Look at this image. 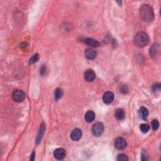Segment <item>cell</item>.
<instances>
[{
	"label": "cell",
	"instance_id": "obj_4",
	"mask_svg": "<svg viewBox=\"0 0 161 161\" xmlns=\"http://www.w3.org/2000/svg\"><path fill=\"white\" fill-rule=\"evenodd\" d=\"M13 100L17 103H20L25 100V95L22 90H15L12 95Z\"/></svg>",
	"mask_w": 161,
	"mask_h": 161
},
{
	"label": "cell",
	"instance_id": "obj_16",
	"mask_svg": "<svg viewBox=\"0 0 161 161\" xmlns=\"http://www.w3.org/2000/svg\"><path fill=\"white\" fill-rule=\"evenodd\" d=\"M45 126H46V125H45V124L44 123L41 125L39 132H38V136H37V144H38L40 142L41 139H42V137L44 135V131H45V129H46V127H45Z\"/></svg>",
	"mask_w": 161,
	"mask_h": 161
},
{
	"label": "cell",
	"instance_id": "obj_8",
	"mask_svg": "<svg viewBox=\"0 0 161 161\" xmlns=\"http://www.w3.org/2000/svg\"><path fill=\"white\" fill-rule=\"evenodd\" d=\"M82 137V131L79 129H76L73 132H71V138L74 141H77L80 139Z\"/></svg>",
	"mask_w": 161,
	"mask_h": 161
},
{
	"label": "cell",
	"instance_id": "obj_21",
	"mask_svg": "<svg viewBox=\"0 0 161 161\" xmlns=\"http://www.w3.org/2000/svg\"><path fill=\"white\" fill-rule=\"evenodd\" d=\"M117 159V160H119V161H126L128 160V157L126 155L121 154L118 155Z\"/></svg>",
	"mask_w": 161,
	"mask_h": 161
},
{
	"label": "cell",
	"instance_id": "obj_19",
	"mask_svg": "<svg viewBox=\"0 0 161 161\" xmlns=\"http://www.w3.org/2000/svg\"><path fill=\"white\" fill-rule=\"evenodd\" d=\"M38 59H39V55H38V53H36V54H35L30 59V64H32L35 63V62H37L38 61Z\"/></svg>",
	"mask_w": 161,
	"mask_h": 161
},
{
	"label": "cell",
	"instance_id": "obj_7",
	"mask_svg": "<svg viewBox=\"0 0 161 161\" xmlns=\"http://www.w3.org/2000/svg\"><path fill=\"white\" fill-rule=\"evenodd\" d=\"M84 53L86 57L88 59H94L97 56V52L93 48L86 49Z\"/></svg>",
	"mask_w": 161,
	"mask_h": 161
},
{
	"label": "cell",
	"instance_id": "obj_11",
	"mask_svg": "<svg viewBox=\"0 0 161 161\" xmlns=\"http://www.w3.org/2000/svg\"><path fill=\"white\" fill-rule=\"evenodd\" d=\"M148 115V110L145 107H141L139 110V116L142 120H146Z\"/></svg>",
	"mask_w": 161,
	"mask_h": 161
},
{
	"label": "cell",
	"instance_id": "obj_9",
	"mask_svg": "<svg viewBox=\"0 0 161 161\" xmlns=\"http://www.w3.org/2000/svg\"><path fill=\"white\" fill-rule=\"evenodd\" d=\"M114 100V94L110 91H108L104 94L103 96V102L106 104H110L112 103V101Z\"/></svg>",
	"mask_w": 161,
	"mask_h": 161
},
{
	"label": "cell",
	"instance_id": "obj_6",
	"mask_svg": "<svg viewBox=\"0 0 161 161\" xmlns=\"http://www.w3.org/2000/svg\"><path fill=\"white\" fill-rule=\"evenodd\" d=\"M65 151L64 148H58L55 149L53 152V156L55 158L58 160H62L63 159L65 156Z\"/></svg>",
	"mask_w": 161,
	"mask_h": 161
},
{
	"label": "cell",
	"instance_id": "obj_17",
	"mask_svg": "<svg viewBox=\"0 0 161 161\" xmlns=\"http://www.w3.org/2000/svg\"><path fill=\"white\" fill-rule=\"evenodd\" d=\"M63 96V91L61 88H57L54 92V97L55 100H59Z\"/></svg>",
	"mask_w": 161,
	"mask_h": 161
},
{
	"label": "cell",
	"instance_id": "obj_15",
	"mask_svg": "<svg viewBox=\"0 0 161 161\" xmlns=\"http://www.w3.org/2000/svg\"><path fill=\"white\" fill-rule=\"evenodd\" d=\"M125 115V112H124V110L123 109L119 108V109L116 110L115 113V117L118 119V120H122L123 119H124Z\"/></svg>",
	"mask_w": 161,
	"mask_h": 161
},
{
	"label": "cell",
	"instance_id": "obj_3",
	"mask_svg": "<svg viewBox=\"0 0 161 161\" xmlns=\"http://www.w3.org/2000/svg\"><path fill=\"white\" fill-rule=\"evenodd\" d=\"M104 132V126L102 123L98 122V123H95L93 128H92V132L93 135L96 137H99L102 135Z\"/></svg>",
	"mask_w": 161,
	"mask_h": 161
},
{
	"label": "cell",
	"instance_id": "obj_24",
	"mask_svg": "<svg viewBox=\"0 0 161 161\" xmlns=\"http://www.w3.org/2000/svg\"><path fill=\"white\" fill-rule=\"evenodd\" d=\"M46 67H45V66H42L41 67L40 69V74H42V75H44V74H45V73H46Z\"/></svg>",
	"mask_w": 161,
	"mask_h": 161
},
{
	"label": "cell",
	"instance_id": "obj_2",
	"mask_svg": "<svg viewBox=\"0 0 161 161\" xmlns=\"http://www.w3.org/2000/svg\"><path fill=\"white\" fill-rule=\"evenodd\" d=\"M148 42L149 37L148 35L145 32H142L138 33L134 38V44L139 48H143L147 46Z\"/></svg>",
	"mask_w": 161,
	"mask_h": 161
},
{
	"label": "cell",
	"instance_id": "obj_1",
	"mask_svg": "<svg viewBox=\"0 0 161 161\" xmlns=\"http://www.w3.org/2000/svg\"><path fill=\"white\" fill-rule=\"evenodd\" d=\"M141 19L145 22H151L154 19L153 9L148 5H144L140 9Z\"/></svg>",
	"mask_w": 161,
	"mask_h": 161
},
{
	"label": "cell",
	"instance_id": "obj_20",
	"mask_svg": "<svg viewBox=\"0 0 161 161\" xmlns=\"http://www.w3.org/2000/svg\"><path fill=\"white\" fill-rule=\"evenodd\" d=\"M159 123L157 120H154L152 122V128L154 130H157L159 129Z\"/></svg>",
	"mask_w": 161,
	"mask_h": 161
},
{
	"label": "cell",
	"instance_id": "obj_13",
	"mask_svg": "<svg viewBox=\"0 0 161 161\" xmlns=\"http://www.w3.org/2000/svg\"><path fill=\"white\" fill-rule=\"evenodd\" d=\"M84 43L88 45V46H90L91 47H98L100 46V42L98 41H97L96 40H94L93 38H85L84 40Z\"/></svg>",
	"mask_w": 161,
	"mask_h": 161
},
{
	"label": "cell",
	"instance_id": "obj_12",
	"mask_svg": "<svg viewBox=\"0 0 161 161\" xmlns=\"http://www.w3.org/2000/svg\"><path fill=\"white\" fill-rule=\"evenodd\" d=\"M159 52H160V47L159 45L157 44L153 45L152 47L150 49V56L153 57H156V56L159 54Z\"/></svg>",
	"mask_w": 161,
	"mask_h": 161
},
{
	"label": "cell",
	"instance_id": "obj_5",
	"mask_svg": "<svg viewBox=\"0 0 161 161\" xmlns=\"http://www.w3.org/2000/svg\"><path fill=\"white\" fill-rule=\"evenodd\" d=\"M127 145V141L123 138H121V137H119L115 141V146L118 150H123L125 148H126Z\"/></svg>",
	"mask_w": 161,
	"mask_h": 161
},
{
	"label": "cell",
	"instance_id": "obj_10",
	"mask_svg": "<svg viewBox=\"0 0 161 161\" xmlns=\"http://www.w3.org/2000/svg\"><path fill=\"white\" fill-rule=\"evenodd\" d=\"M95 77H96V74L93 70H87L84 73V79L88 82L93 81Z\"/></svg>",
	"mask_w": 161,
	"mask_h": 161
},
{
	"label": "cell",
	"instance_id": "obj_22",
	"mask_svg": "<svg viewBox=\"0 0 161 161\" xmlns=\"http://www.w3.org/2000/svg\"><path fill=\"white\" fill-rule=\"evenodd\" d=\"M160 88H161V84L159 82L156 83V84H154L152 86V89L154 91H159L160 90Z\"/></svg>",
	"mask_w": 161,
	"mask_h": 161
},
{
	"label": "cell",
	"instance_id": "obj_23",
	"mask_svg": "<svg viewBox=\"0 0 161 161\" xmlns=\"http://www.w3.org/2000/svg\"><path fill=\"white\" fill-rule=\"evenodd\" d=\"M129 91V88L127 87V86L123 85L120 88V92L123 94H127Z\"/></svg>",
	"mask_w": 161,
	"mask_h": 161
},
{
	"label": "cell",
	"instance_id": "obj_18",
	"mask_svg": "<svg viewBox=\"0 0 161 161\" xmlns=\"http://www.w3.org/2000/svg\"><path fill=\"white\" fill-rule=\"evenodd\" d=\"M140 129L142 133H147L150 130V126L148 124H142L140 127Z\"/></svg>",
	"mask_w": 161,
	"mask_h": 161
},
{
	"label": "cell",
	"instance_id": "obj_14",
	"mask_svg": "<svg viewBox=\"0 0 161 161\" xmlns=\"http://www.w3.org/2000/svg\"><path fill=\"white\" fill-rule=\"evenodd\" d=\"M95 118V114L93 111H88L85 115V120L88 122V123H91L94 120Z\"/></svg>",
	"mask_w": 161,
	"mask_h": 161
},
{
	"label": "cell",
	"instance_id": "obj_25",
	"mask_svg": "<svg viewBox=\"0 0 161 161\" xmlns=\"http://www.w3.org/2000/svg\"><path fill=\"white\" fill-rule=\"evenodd\" d=\"M35 152H33L32 155H31V157H30V160H34V159H35Z\"/></svg>",
	"mask_w": 161,
	"mask_h": 161
}]
</instances>
